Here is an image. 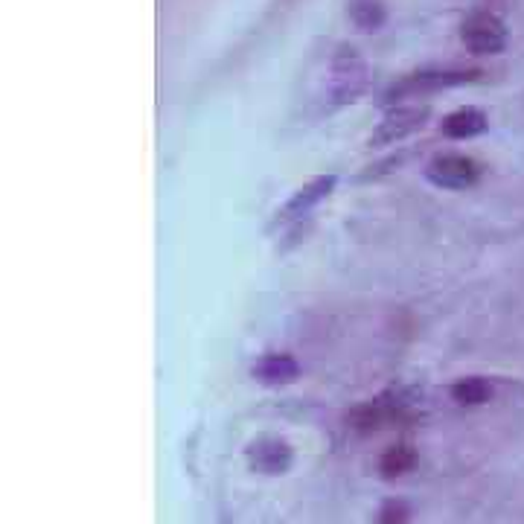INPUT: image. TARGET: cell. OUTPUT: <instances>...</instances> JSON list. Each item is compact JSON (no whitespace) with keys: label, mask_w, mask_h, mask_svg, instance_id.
<instances>
[{"label":"cell","mask_w":524,"mask_h":524,"mask_svg":"<svg viewBox=\"0 0 524 524\" xmlns=\"http://www.w3.org/2000/svg\"><path fill=\"white\" fill-rule=\"evenodd\" d=\"M484 76L481 67H431V70H417L408 73L405 79H399L396 85L388 88L385 102H402V99H417L446 91V88H460V85H472Z\"/></svg>","instance_id":"obj_1"},{"label":"cell","mask_w":524,"mask_h":524,"mask_svg":"<svg viewBox=\"0 0 524 524\" xmlns=\"http://www.w3.org/2000/svg\"><path fill=\"white\" fill-rule=\"evenodd\" d=\"M370 67L353 44H338L329 59V97L335 105H350L367 91Z\"/></svg>","instance_id":"obj_2"},{"label":"cell","mask_w":524,"mask_h":524,"mask_svg":"<svg viewBox=\"0 0 524 524\" xmlns=\"http://www.w3.org/2000/svg\"><path fill=\"white\" fill-rule=\"evenodd\" d=\"M460 41H463V47L472 56H498V53L507 50L510 33H507V24L495 12L478 9V12H472V15L463 18V24H460Z\"/></svg>","instance_id":"obj_3"},{"label":"cell","mask_w":524,"mask_h":524,"mask_svg":"<svg viewBox=\"0 0 524 524\" xmlns=\"http://www.w3.org/2000/svg\"><path fill=\"white\" fill-rule=\"evenodd\" d=\"M428 120H431V108H428V105H420V102H399V105H393L391 111L382 117V123L370 134L367 146H370V149H382V146L402 143L405 137H411V134L426 129Z\"/></svg>","instance_id":"obj_4"},{"label":"cell","mask_w":524,"mask_h":524,"mask_svg":"<svg viewBox=\"0 0 524 524\" xmlns=\"http://www.w3.org/2000/svg\"><path fill=\"white\" fill-rule=\"evenodd\" d=\"M426 178L440 190H466L481 178V166L469 155L443 152V155H434L426 164Z\"/></svg>","instance_id":"obj_5"},{"label":"cell","mask_w":524,"mask_h":524,"mask_svg":"<svg viewBox=\"0 0 524 524\" xmlns=\"http://www.w3.org/2000/svg\"><path fill=\"white\" fill-rule=\"evenodd\" d=\"M248 466L260 475L277 478L286 475L295 463V449L283 440V437H257L248 449H245Z\"/></svg>","instance_id":"obj_6"},{"label":"cell","mask_w":524,"mask_h":524,"mask_svg":"<svg viewBox=\"0 0 524 524\" xmlns=\"http://www.w3.org/2000/svg\"><path fill=\"white\" fill-rule=\"evenodd\" d=\"M487 129H490V117H487V111L478 108V105L455 108V111L446 114L443 123H440L443 137H449V140H472V137L484 134Z\"/></svg>","instance_id":"obj_7"},{"label":"cell","mask_w":524,"mask_h":524,"mask_svg":"<svg viewBox=\"0 0 524 524\" xmlns=\"http://www.w3.org/2000/svg\"><path fill=\"white\" fill-rule=\"evenodd\" d=\"M402 405H405V402H388L385 396H382V399L361 402V405H356V408L347 414V426L353 428V431H359V434H370V431L385 426L393 417H399Z\"/></svg>","instance_id":"obj_8"},{"label":"cell","mask_w":524,"mask_h":524,"mask_svg":"<svg viewBox=\"0 0 524 524\" xmlns=\"http://www.w3.org/2000/svg\"><path fill=\"white\" fill-rule=\"evenodd\" d=\"M254 379L268 385V388H280V385H292L300 376V364L292 359L289 353H265L257 364H254Z\"/></svg>","instance_id":"obj_9"},{"label":"cell","mask_w":524,"mask_h":524,"mask_svg":"<svg viewBox=\"0 0 524 524\" xmlns=\"http://www.w3.org/2000/svg\"><path fill=\"white\" fill-rule=\"evenodd\" d=\"M332 187H335V175H318V178H312L306 187L297 190L295 198L283 207V213H277V225L280 222H292L297 216L309 213L318 201H324L332 193Z\"/></svg>","instance_id":"obj_10"},{"label":"cell","mask_w":524,"mask_h":524,"mask_svg":"<svg viewBox=\"0 0 524 524\" xmlns=\"http://www.w3.org/2000/svg\"><path fill=\"white\" fill-rule=\"evenodd\" d=\"M347 18L359 33H379L388 24V6L382 0H350Z\"/></svg>","instance_id":"obj_11"},{"label":"cell","mask_w":524,"mask_h":524,"mask_svg":"<svg viewBox=\"0 0 524 524\" xmlns=\"http://www.w3.org/2000/svg\"><path fill=\"white\" fill-rule=\"evenodd\" d=\"M417 466V449L411 443H396V446H388L379 458V472L382 478H402L405 472H411Z\"/></svg>","instance_id":"obj_12"},{"label":"cell","mask_w":524,"mask_h":524,"mask_svg":"<svg viewBox=\"0 0 524 524\" xmlns=\"http://www.w3.org/2000/svg\"><path fill=\"white\" fill-rule=\"evenodd\" d=\"M449 393L463 408H478V405H487L492 399V385L484 376H463L449 388Z\"/></svg>","instance_id":"obj_13"},{"label":"cell","mask_w":524,"mask_h":524,"mask_svg":"<svg viewBox=\"0 0 524 524\" xmlns=\"http://www.w3.org/2000/svg\"><path fill=\"white\" fill-rule=\"evenodd\" d=\"M411 522V507L402 498H388L379 513H376V524H408Z\"/></svg>","instance_id":"obj_14"}]
</instances>
